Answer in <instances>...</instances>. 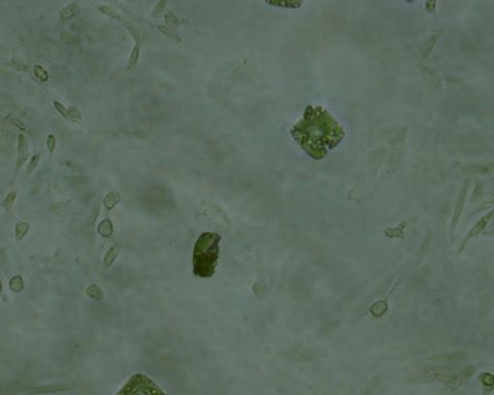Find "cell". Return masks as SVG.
Listing matches in <instances>:
<instances>
[{
	"mask_svg": "<svg viewBox=\"0 0 494 395\" xmlns=\"http://www.w3.org/2000/svg\"><path fill=\"white\" fill-rule=\"evenodd\" d=\"M291 135L310 158L322 159L342 142L345 132L326 109L310 105L292 127Z\"/></svg>",
	"mask_w": 494,
	"mask_h": 395,
	"instance_id": "cell-1",
	"label": "cell"
},
{
	"mask_svg": "<svg viewBox=\"0 0 494 395\" xmlns=\"http://www.w3.org/2000/svg\"><path fill=\"white\" fill-rule=\"evenodd\" d=\"M221 236L215 232H204L197 239L192 256L193 274L202 278L212 277L219 259Z\"/></svg>",
	"mask_w": 494,
	"mask_h": 395,
	"instance_id": "cell-2",
	"label": "cell"
},
{
	"mask_svg": "<svg viewBox=\"0 0 494 395\" xmlns=\"http://www.w3.org/2000/svg\"><path fill=\"white\" fill-rule=\"evenodd\" d=\"M116 395H166L152 379L142 373L134 374Z\"/></svg>",
	"mask_w": 494,
	"mask_h": 395,
	"instance_id": "cell-3",
	"label": "cell"
},
{
	"mask_svg": "<svg viewBox=\"0 0 494 395\" xmlns=\"http://www.w3.org/2000/svg\"><path fill=\"white\" fill-rule=\"evenodd\" d=\"M129 29L130 30V33L132 34V36L134 38L135 44H134V46L131 50V53L129 55V58L128 60L127 69H128V71H133V70H135V68L137 67V64H138V59H139V54H140V44H141L142 37H141L140 32L138 30H136L135 28L129 27Z\"/></svg>",
	"mask_w": 494,
	"mask_h": 395,
	"instance_id": "cell-4",
	"label": "cell"
},
{
	"mask_svg": "<svg viewBox=\"0 0 494 395\" xmlns=\"http://www.w3.org/2000/svg\"><path fill=\"white\" fill-rule=\"evenodd\" d=\"M28 158V143L26 137L20 133L18 137V158L16 162L17 170H20Z\"/></svg>",
	"mask_w": 494,
	"mask_h": 395,
	"instance_id": "cell-5",
	"label": "cell"
},
{
	"mask_svg": "<svg viewBox=\"0 0 494 395\" xmlns=\"http://www.w3.org/2000/svg\"><path fill=\"white\" fill-rule=\"evenodd\" d=\"M77 5L76 3H71L69 5H67L59 14V17H60V20L61 21H68L70 19H72L76 13H77Z\"/></svg>",
	"mask_w": 494,
	"mask_h": 395,
	"instance_id": "cell-6",
	"label": "cell"
},
{
	"mask_svg": "<svg viewBox=\"0 0 494 395\" xmlns=\"http://www.w3.org/2000/svg\"><path fill=\"white\" fill-rule=\"evenodd\" d=\"M158 29H159L160 32H162L169 39L173 40L175 42H181L182 41V37L180 36V34L177 31H175L174 29L170 28V27H167L165 25H159Z\"/></svg>",
	"mask_w": 494,
	"mask_h": 395,
	"instance_id": "cell-7",
	"label": "cell"
},
{
	"mask_svg": "<svg viewBox=\"0 0 494 395\" xmlns=\"http://www.w3.org/2000/svg\"><path fill=\"white\" fill-rule=\"evenodd\" d=\"M33 73H34L35 77H36L39 80L43 81V82L47 81L48 79H49V76H48V73H47L46 69H45L43 66L40 65V64H36V65H34V67H33Z\"/></svg>",
	"mask_w": 494,
	"mask_h": 395,
	"instance_id": "cell-8",
	"label": "cell"
},
{
	"mask_svg": "<svg viewBox=\"0 0 494 395\" xmlns=\"http://www.w3.org/2000/svg\"><path fill=\"white\" fill-rule=\"evenodd\" d=\"M119 200L120 196L116 192H111L105 198V205L107 209H111L118 203Z\"/></svg>",
	"mask_w": 494,
	"mask_h": 395,
	"instance_id": "cell-9",
	"label": "cell"
},
{
	"mask_svg": "<svg viewBox=\"0 0 494 395\" xmlns=\"http://www.w3.org/2000/svg\"><path fill=\"white\" fill-rule=\"evenodd\" d=\"M99 10L102 13H104L105 15H107V16L112 18V19H116V20H119V21L122 20L121 16L117 12H115L112 8H110L108 6H99Z\"/></svg>",
	"mask_w": 494,
	"mask_h": 395,
	"instance_id": "cell-10",
	"label": "cell"
},
{
	"mask_svg": "<svg viewBox=\"0 0 494 395\" xmlns=\"http://www.w3.org/2000/svg\"><path fill=\"white\" fill-rule=\"evenodd\" d=\"M271 5L275 6H281V7H287V8H296L300 7L302 5V2H297V1H275V2H268Z\"/></svg>",
	"mask_w": 494,
	"mask_h": 395,
	"instance_id": "cell-11",
	"label": "cell"
},
{
	"mask_svg": "<svg viewBox=\"0 0 494 395\" xmlns=\"http://www.w3.org/2000/svg\"><path fill=\"white\" fill-rule=\"evenodd\" d=\"M165 5H166V1H158L156 3V5L154 6L153 10L152 12V17H155V18H160L164 12V8H165Z\"/></svg>",
	"mask_w": 494,
	"mask_h": 395,
	"instance_id": "cell-12",
	"label": "cell"
},
{
	"mask_svg": "<svg viewBox=\"0 0 494 395\" xmlns=\"http://www.w3.org/2000/svg\"><path fill=\"white\" fill-rule=\"evenodd\" d=\"M165 22L168 24L178 25L180 24V20L174 13H172L171 11H167L165 14Z\"/></svg>",
	"mask_w": 494,
	"mask_h": 395,
	"instance_id": "cell-13",
	"label": "cell"
},
{
	"mask_svg": "<svg viewBox=\"0 0 494 395\" xmlns=\"http://www.w3.org/2000/svg\"><path fill=\"white\" fill-rule=\"evenodd\" d=\"M5 120H6L8 123L12 124L13 126L17 127V128H18L19 130H21V132H25V131H26V127H25V125H24V124H23L21 120L15 118V117H11V116H7V117L5 118Z\"/></svg>",
	"mask_w": 494,
	"mask_h": 395,
	"instance_id": "cell-14",
	"label": "cell"
},
{
	"mask_svg": "<svg viewBox=\"0 0 494 395\" xmlns=\"http://www.w3.org/2000/svg\"><path fill=\"white\" fill-rule=\"evenodd\" d=\"M46 147L50 155L54 153L55 147H56V137L53 134H48L46 138Z\"/></svg>",
	"mask_w": 494,
	"mask_h": 395,
	"instance_id": "cell-15",
	"label": "cell"
},
{
	"mask_svg": "<svg viewBox=\"0 0 494 395\" xmlns=\"http://www.w3.org/2000/svg\"><path fill=\"white\" fill-rule=\"evenodd\" d=\"M53 106L59 114L68 118V108H66L63 104H61L58 101H53Z\"/></svg>",
	"mask_w": 494,
	"mask_h": 395,
	"instance_id": "cell-16",
	"label": "cell"
},
{
	"mask_svg": "<svg viewBox=\"0 0 494 395\" xmlns=\"http://www.w3.org/2000/svg\"><path fill=\"white\" fill-rule=\"evenodd\" d=\"M68 118L75 120V121H79L82 119V116H81V113L78 110V109H76L75 107H70V108H68Z\"/></svg>",
	"mask_w": 494,
	"mask_h": 395,
	"instance_id": "cell-17",
	"label": "cell"
},
{
	"mask_svg": "<svg viewBox=\"0 0 494 395\" xmlns=\"http://www.w3.org/2000/svg\"><path fill=\"white\" fill-rule=\"evenodd\" d=\"M40 159H41V156L38 155V154H35L34 156H32L31 160H30V162L28 163V166H27V171H28V173L33 172V171L37 168L39 162H40Z\"/></svg>",
	"mask_w": 494,
	"mask_h": 395,
	"instance_id": "cell-18",
	"label": "cell"
},
{
	"mask_svg": "<svg viewBox=\"0 0 494 395\" xmlns=\"http://www.w3.org/2000/svg\"><path fill=\"white\" fill-rule=\"evenodd\" d=\"M482 381H483V383H484L485 386H489V387L494 386V377L493 375H491V374H485V375H483Z\"/></svg>",
	"mask_w": 494,
	"mask_h": 395,
	"instance_id": "cell-19",
	"label": "cell"
},
{
	"mask_svg": "<svg viewBox=\"0 0 494 395\" xmlns=\"http://www.w3.org/2000/svg\"><path fill=\"white\" fill-rule=\"evenodd\" d=\"M16 197H17V194H16V193H14V192L10 193V194L8 195V197H7V198L5 199V201H4V204H5V205H7L8 207L12 206V204H13V202H14V200H15V198H16Z\"/></svg>",
	"mask_w": 494,
	"mask_h": 395,
	"instance_id": "cell-20",
	"label": "cell"
}]
</instances>
